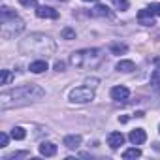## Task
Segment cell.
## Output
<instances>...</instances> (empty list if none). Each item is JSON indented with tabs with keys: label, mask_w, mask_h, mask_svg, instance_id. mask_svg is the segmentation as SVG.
<instances>
[{
	"label": "cell",
	"mask_w": 160,
	"mask_h": 160,
	"mask_svg": "<svg viewBox=\"0 0 160 160\" xmlns=\"http://www.w3.org/2000/svg\"><path fill=\"white\" fill-rule=\"evenodd\" d=\"M139 156H141V151H139L138 147L126 149V151L122 152V158H126V160H130V158H139Z\"/></svg>",
	"instance_id": "e0dca14e"
},
{
	"label": "cell",
	"mask_w": 160,
	"mask_h": 160,
	"mask_svg": "<svg viewBox=\"0 0 160 160\" xmlns=\"http://www.w3.org/2000/svg\"><path fill=\"white\" fill-rule=\"evenodd\" d=\"M109 51H111L113 55H121V53H126V51H128V45H126V43H113V45L109 47Z\"/></svg>",
	"instance_id": "ac0fdd59"
},
{
	"label": "cell",
	"mask_w": 160,
	"mask_h": 160,
	"mask_svg": "<svg viewBox=\"0 0 160 160\" xmlns=\"http://www.w3.org/2000/svg\"><path fill=\"white\" fill-rule=\"evenodd\" d=\"M158 132H160V124H158Z\"/></svg>",
	"instance_id": "f546056e"
},
{
	"label": "cell",
	"mask_w": 160,
	"mask_h": 160,
	"mask_svg": "<svg viewBox=\"0 0 160 160\" xmlns=\"http://www.w3.org/2000/svg\"><path fill=\"white\" fill-rule=\"evenodd\" d=\"M12 138H13V139H25V138H27L25 128H23V126H15V128H12Z\"/></svg>",
	"instance_id": "d6986e66"
},
{
	"label": "cell",
	"mask_w": 160,
	"mask_h": 160,
	"mask_svg": "<svg viewBox=\"0 0 160 160\" xmlns=\"http://www.w3.org/2000/svg\"><path fill=\"white\" fill-rule=\"evenodd\" d=\"M45 96V91L36 85V83H27L21 87H15L12 91H4L0 94V108L2 109H10V108H19V106H27L32 102H40Z\"/></svg>",
	"instance_id": "6da1fadb"
},
{
	"label": "cell",
	"mask_w": 160,
	"mask_h": 160,
	"mask_svg": "<svg viewBox=\"0 0 160 160\" xmlns=\"http://www.w3.org/2000/svg\"><path fill=\"white\" fill-rule=\"evenodd\" d=\"M96 83H98V79H87V83H85V85H89V87L96 89Z\"/></svg>",
	"instance_id": "4316f807"
},
{
	"label": "cell",
	"mask_w": 160,
	"mask_h": 160,
	"mask_svg": "<svg viewBox=\"0 0 160 160\" xmlns=\"http://www.w3.org/2000/svg\"><path fill=\"white\" fill-rule=\"evenodd\" d=\"M23 30H25V21L15 12H12L8 6L0 10V36L4 40H12L19 36Z\"/></svg>",
	"instance_id": "277c9868"
},
{
	"label": "cell",
	"mask_w": 160,
	"mask_h": 160,
	"mask_svg": "<svg viewBox=\"0 0 160 160\" xmlns=\"http://www.w3.org/2000/svg\"><path fill=\"white\" fill-rule=\"evenodd\" d=\"M81 141H83V138L79 136V134H72V136H66L64 138V145L68 149H77L79 145H81Z\"/></svg>",
	"instance_id": "5bb4252c"
},
{
	"label": "cell",
	"mask_w": 160,
	"mask_h": 160,
	"mask_svg": "<svg viewBox=\"0 0 160 160\" xmlns=\"http://www.w3.org/2000/svg\"><path fill=\"white\" fill-rule=\"evenodd\" d=\"M124 143V134L122 132H109L108 134V145L111 149H119Z\"/></svg>",
	"instance_id": "30bf717a"
},
{
	"label": "cell",
	"mask_w": 160,
	"mask_h": 160,
	"mask_svg": "<svg viewBox=\"0 0 160 160\" xmlns=\"http://www.w3.org/2000/svg\"><path fill=\"white\" fill-rule=\"evenodd\" d=\"M154 64H156V68H160V58H154Z\"/></svg>",
	"instance_id": "83f0119b"
},
{
	"label": "cell",
	"mask_w": 160,
	"mask_h": 160,
	"mask_svg": "<svg viewBox=\"0 0 160 160\" xmlns=\"http://www.w3.org/2000/svg\"><path fill=\"white\" fill-rule=\"evenodd\" d=\"M64 66H66V64H64L62 60H58V62H55V70H57V72H64Z\"/></svg>",
	"instance_id": "484cf974"
},
{
	"label": "cell",
	"mask_w": 160,
	"mask_h": 160,
	"mask_svg": "<svg viewBox=\"0 0 160 160\" xmlns=\"http://www.w3.org/2000/svg\"><path fill=\"white\" fill-rule=\"evenodd\" d=\"M28 70H30L32 73H42V72H45V70H47V60H45V58L32 60V62H30V66H28Z\"/></svg>",
	"instance_id": "4fadbf2b"
},
{
	"label": "cell",
	"mask_w": 160,
	"mask_h": 160,
	"mask_svg": "<svg viewBox=\"0 0 160 160\" xmlns=\"http://www.w3.org/2000/svg\"><path fill=\"white\" fill-rule=\"evenodd\" d=\"M36 15L40 19H57L58 17V12L53 10V8H49V6H38L36 8Z\"/></svg>",
	"instance_id": "9c48e42d"
},
{
	"label": "cell",
	"mask_w": 160,
	"mask_h": 160,
	"mask_svg": "<svg viewBox=\"0 0 160 160\" xmlns=\"http://www.w3.org/2000/svg\"><path fill=\"white\" fill-rule=\"evenodd\" d=\"M149 10H151V12H152L154 15H160V4H158V2L151 4V6H149Z\"/></svg>",
	"instance_id": "d4e9b609"
},
{
	"label": "cell",
	"mask_w": 160,
	"mask_h": 160,
	"mask_svg": "<svg viewBox=\"0 0 160 160\" xmlns=\"http://www.w3.org/2000/svg\"><path fill=\"white\" fill-rule=\"evenodd\" d=\"M19 4L27 8H38V0H19Z\"/></svg>",
	"instance_id": "603a6c76"
},
{
	"label": "cell",
	"mask_w": 160,
	"mask_h": 160,
	"mask_svg": "<svg viewBox=\"0 0 160 160\" xmlns=\"http://www.w3.org/2000/svg\"><path fill=\"white\" fill-rule=\"evenodd\" d=\"M113 4H115V8L121 10V12L128 10V0H113Z\"/></svg>",
	"instance_id": "7402d4cb"
},
{
	"label": "cell",
	"mask_w": 160,
	"mask_h": 160,
	"mask_svg": "<svg viewBox=\"0 0 160 160\" xmlns=\"http://www.w3.org/2000/svg\"><path fill=\"white\" fill-rule=\"evenodd\" d=\"M38 151H40L42 156H55V154H57V145L51 143V141H43Z\"/></svg>",
	"instance_id": "7c38bea8"
},
{
	"label": "cell",
	"mask_w": 160,
	"mask_h": 160,
	"mask_svg": "<svg viewBox=\"0 0 160 160\" xmlns=\"http://www.w3.org/2000/svg\"><path fill=\"white\" fill-rule=\"evenodd\" d=\"M13 79H15V73L12 70H2V73H0V85H10Z\"/></svg>",
	"instance_id": "2e32d148"
},
{
	"label": "cell",
	"mask_w": 160,
	"mask_h": 160,
	"mask_svg": "<svg viewBox=\"0 0 160 160\" xmlns=\"http://www.w3.org/2000/svg\"><path fill=\"white\" fill-rule=\"evenodd\" d=\"M60 36H62V40H75V30L73 28H62V32H60Z\"/></svg>",
	"instance_id": "ffe728a7"
},
{
	"label": "cell",
	"mask_w": 160,
	"mask_h": 160,
	"mask_svg": "<svg viewBox=\"0 0 160 160\" xmlns=\"http://www.w3.org/2000/svg\"><path fill=\"white\" fill-rule=\"evenodd\" d=\"M91 15H92V17H108V19H113V13H111V10H109L108 6H104V4H98V6H94V8L91 10Z\"/></svg>",
	"instance_id": "8fae6325"
},
{
	"label": "cell",
	"mask_w": 160,
	"mask_h": 160,
	"mask_svg": "<svg viewBox=\"0 0 160 160\" xmlns=\"http://www.w3.org/2000/svg\"><path fill=\"white\" fill-rule=\"evenodd\" d=\"M68 100L72 104H87L94 100V89L85 85V87H75L68 92Z\"/></svg>",
	"instance_id": "5b68a950"
},
{
	"label": "cell",
	"mask_w": 160,
	"mask_h": 160,
	"mask_svg": "<svg viewBox=\"0 0 160 160\" xmlns=\"http://www.w3.org/2000/svg\"><path fill=\"white\" fill-rule=\"evenodd\" d=\"M104 58H106V55L98 47L79 49V51H73L70 55V64L77 70H94L104 62Z\"/></svg>",
	"instance_id": "3957f363"
},
{
	"label": "cell",
	"mask_w": 160,
	"mask_h": 160,
	"mask_svg": "<svg viewBox=\"0 0 160 160\" xmlns=\"http://www.w3.org/2000/svg\"><path fill=\"white\" fill-rule=\"evenodd\" d=\"M111 98L115 100V102H124V100H128V96H130V91L124 87V85H117V87H113L111 89Z\"/></svg>",
	"instance_id": "52a82bcc"
},
{
	"label": "cell",
	"mask_w": 160,
	"mask_h": 160,
	"mask_svg": "<svg viewBox=\"0 0 160 160\" xmlns=\"http://www.w3.org/2000/svg\"><path fill=\"white\" fill-rule=\"evenodd\" d=\"M83 2H98V0H83Z\"/></svg>",
	"instance_id": "f1b7e54d"
},
{
	"label": "cell",
	"mask_w": 160,
	"mask_h": 160,
	"mask_svg": "<svg viewBox=\"0 0 160 160\" xmlns=\"http://www.w3.org/2000/svg\"><path fill=\"white\" fill-rule=\"evenodd\" d=\"M128 139H130L132 145H143L145 139H147V134H145L143 128H136V130H132V132L128 134Z\"/></svg>",
	"instance_id": "ba28073f"
},
{
	"label": "cell",
	"mask_w": 160,
	"mask_h": 160,
	"mask_svg": "<svg viewBox=\"0 0 160 160\" xmlns=\"http://www.w3.org/2000/svg\"><path fill=\"white\" fill-rule=\"evenodd\" d=\"M8 139H10V138H8V134H6V132L0 134V147H6V145H8Z\"/></svg>",
	"instance_id": "cb8c5ba5"
},
{
	"label": "cell",
	"mask_w": 160,
	"mask_h": 160,
	"mask_svg": "<svg viewBox=\"0 0 160 160\" xmlns=\"http://www.w3.org/2000/svg\"><path fill=\"white\" fill-rule=\"evenodd\" d=\"M19 51L23 55H38V57H45L47 58V57L55 55L57 43L49 36L36 32V34H30L28 38L19 42Z\"/></svg>",
	"instance_id": "7a4b0ae2"
},
{
	"label": "cell",
	"mask_w": 160,
	"mask_h": 160,
	"mask_svg": "<svg viewBox=\"0 0 160 160\" xmlns=\"http://www.w3.org/2000/svg\"><path fill=\"white\" fill-rule=\"evenodd\" d=\"M151 85L160 87V68H156V70L151 73Z\"/></svg>",
	"instance_id": "44dd1931"
},
{
	"label": "cell",
	"mask_w": 160,
	"mask_h": 160,
	"mask_svg": "<svg viewBox=\"0 0 160 160\" xmlns=\"http://www.w3.org/2000/svg\"><path fill=\"white\" fill-rule=\"evenodd\" d=\"M138 23L143 25V27H152V25H154V13H152L149 8L139 10V12H138Z\"/></svg>",
	"instance_id": "8992f818"
},
{
	"label": "cell",
	"mask_w": 160,
	"mask_h": 160,
	"mask_svg": "<svg viewBox=\"0 0 160 160\" xmlns=\"http://www.w3.org/2000/svg\"><path fill=\"white\" fill-rule=\"evenodd\" d=\"M115 70H117V72L130 73V72H134V70H136V64H134L132 60H119V62H117V66H115Z\"/></svg>",
	"instance_id": "9a60e30c"
}]
</instances>
